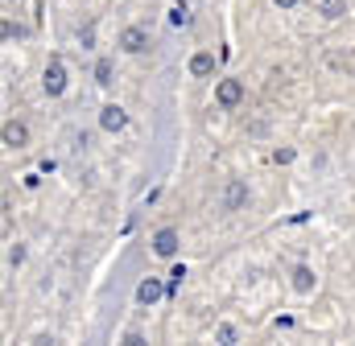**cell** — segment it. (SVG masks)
I'll use <instances>...</instances> for the list:
<instances>
[{
  "instance_id": "8992f818",
  "label": "cell",
  "mask_w": 355,
  "mask_h": 346,
  "mask_svg": "<svg viewBox=\"0 0 355 346\" xmlns=\"http://www.w3.org/2000/svg\"><path fill=\"white\" fill-rule=\"evenodd\" d=\"M145 46H149L145 29H137V25H132V29H124V33H120V50H128V54H141Z\"/></svg>"
},
{
  "instance_id": "3957f363",
  "label": "cell",
  "mask_w": 355,
  "mask_h": 346,
  "mask_svg": "<svg viewBox=\"0 0 355 346\" xmlns=\"http://www.w3.org/2000/svg\"><path fill=\"white\" fill-rule=\"evenodd\" d=\"M42 86H46V95H62V91H67V66H62L58 58L46 66V79H42Z\"/></svg>"
},
{
  "instance_id": "277c9868",
  "label": "cell",
  "mask_w": 355,
  "mask_h": 346,
  "mask_svg": "<svg viewBox=\"0 0 355 346\" xmlns=\"http://www.w3.org/2000/svg\"><path fill=\"white\" fill-rule=\"evenodd\" d=\"M4 145H8V149H25V145H29V128H25L21 120H8V124H4Z\"/></svg>"
},
{
  "instance_id": "52a82bcc",
  "label": "cell",
  "mask_w": 355,
  "mask_h": 346,
  "mask_svg": "<svg viewBox=\"0 0 355 346\" xmlns=\"http://www.w3.org/2000/svg\"><path fill=\"white\" fill-rule=\"evenodd\" d=\"M99 124H103L107 132H120V128L128 124V116H124V107H116V103H107V107L99 111Z\"/></svg>"
},
{
  "instance_id": "ba28073f",
  "label": "cell",
  "mask_w": 355,
  "mask_h": 346,
  "mask_svg": "<svg viewBox=\"0 0 355 346\" xmlns=\"http://www.w3.org/2000/svg\"><path fill=\"white\" fill-rule=\"evenodd\" d=\"M244 202H248V185H244V181L236 177V181L227 185V194H223V210H240Z\"/></svg>"
},
{
  "instance_id": "9a60e30c",
  "label": "cell",
  "mask_w": 355,
  "mask_h": 346,
  "mask_svg": "<svg viewBox=\"0 0 355 346\" xmlns=\"http://www.w3.org/2000/svg\"><path fill=\"white\" fill-rule=\"evenodd\" d=\"M219 343H236V330L232 326H219Z\"/></svg>"
},
{
  "instance_id": "4fadbf2b",
  "label": "cell",
  "mask_w": 355,
  "mask_h": 346,
  "mask_svg": "<svg viewBox=\"0 0 355 346\" xmlns=\"http://www.w3.org/2000/svg\"><path fill=\"white\" fill-rule=\"evenodd\" d=\"M182 276H186V268H182V264H178L174 272H170V284H166V289H170V293H178V289H182Z\"/></svg>"
},
{
  "instance_id": "7a4b0ae2",
  "label": "cell",
  "mask_w": 355,
  "mask_h": 346,
  "mask_svg": "<svg viewBox=\"0 0 355 346\" xmlns=\"http://www.w3.org/2000/svg\"><path fill=\"white\" fill-rule=\"evenodd\" d=\"M166 293H170V289H166L157 276H145V280L137 284V301H141V305H153V301H162Z\"/></svg>"
},
{
  "instance_id": "7c38bea8",
  "label": "cell",
  "mask_w": 355,
  "mask_h": 346,
  "mask_svg": "<svg viewBox=\"0 0 355 346\" xmlns=\"http://www.w3.org/2000/svg\"><path fill=\"white\" fill-rule=\"evenodd\" d=\"M95 83H112V62H107V58L95 62Z\"/></svg>"
},
{
  "instance_id": "30bf717a",
  "label": "cell",
  "mask_w": 355,
  "mask_h": 346,
  "mask_svg": "<svg viewBox=\"0 0 355 346\" xmlns=\"http://www.w3.org/2000/svg\"><path fill=\"white\" fill-rule=\"evenodd\" d=\"M293 289H297V293H314V272H310L306 264L293 268Z\"/></svg>"
},
{
  "instance_id": "5b68a950",
  "label": "cell",
  "mask_w": 355,
  "mask_h": 346,
  "mask_svg": "<svg viewBox=\"0 0 355 346\" xmlns=\"http://www.w3.org/2000/svg\"><path fill=\"white\" fill-rule=\"evenodd\" d=\"M153 252H157V256H174L178 252V231L174 227H162V231L153 235Z\"/></svg>"
},
{
  "instance_id": "9c48e42d",
  "label": "cell",
  "mask_w": 355,
  "mask_h": 346,
  "mask_svg": "<svg viewBox=\"0 0 355 346\" xmlns=\"http://www.w3.org/2000/svg\"><path fill=\"white\" fill-rule=\"evenodd\" d=\"M211 71H215V54H207V50H202V54H194V58H190V75H198V79H202V75H211Z\"/></svg>"
},
{
  "instance_id": "6da1fadb",
  "label": "cell",
  "mask_w": 355,
  "mask_h": 346,
  "mask_svg": "<svg viewBox=\"0 0 355 346\" xmlns=\"http://www.w3.org/2000/svg\"><path fill=\"white\" fill-rule=\"evenodd\" d=\"M215 99H219V107H236V103L244 99V83H240V79H219Z\"/></svg>"
},
{
  "instance_id": "2e32d148",
  "label": "cell",
  "mask_w": 355,
  "mask_h": 346,
  "mask_svg": "<svg viewBox=\"0 0 355 346\" xmlns=\"http://www.w3.org/2000/svg\"><path fill=\"white\" fill-rule=\"evenodd\" d=\"M272 4H277V8H293L297 0H272Z\"/></svg>"
},
{
  "instance_id": "5bb4252c",
  "label": "cell",
  "mask_w": 355,
  "mask_h": 346,
  "mask_svg": "<svg viewBox=\"0 0 355 346\" xmlns=\"http://www.w3.org/2000/svg\"><path fill=\"white\" fill-rule=\"evenodd\" d=\"M170 21H174V25H186V21H190V12H186V4H178L174 12H170Z\"/></svg>"
},
{
  "instance_id": "8fae6325",
  "label": "cell",
  "mask_w": 355,
  "mask_h": 346,
  "mask_svg": "<svg viewBox=\"0 0 355 346\" xmlns=\"http://www.w3.org/2000/svg\"><path fill=\"white\" fill-rule=\"evenodd\" d=\"M347 12V0H322V17H331V21H339Z\"/></svg>"
}]
</instances>
